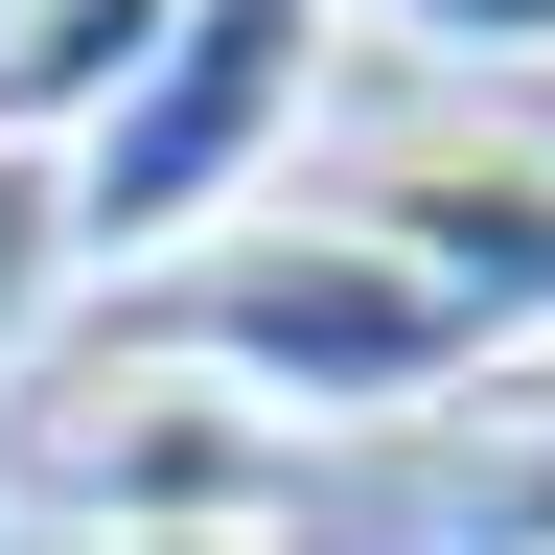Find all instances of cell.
I'll return each mask as SVG.
<instances>
[{
  "label": "cell",
  "instance_id": "cell-7",
  "mask_svg": "<svg viewBox=\"0 0 555 555\" xmlns=\"http://www.w3.org/2000/svg\"><path fill=\"white\" fill-rule=\"evenodd\" d=\"M69 555H301V532H69Z\"/></svg>",
  "mask_w": 555,
  "mask_h": 555
},
{
  "label": "cell",
  "instance_id": "cell-1",
  "mask_svg": "<svg viewBox=\"0 0 555 555\" xmlns=\"http://www.w3.org/2000/svg\"><path fill=\"white\" fill-rule=\"evenodd\" d=\"M116 347L185 371V393H232L255 440H393V416H440V393L486 371V347L347 232V208H255V232L163 255V278L116 301Z\"/></svg>",
  "mask_w": 555,
  "mask_h": 555
},
{
  "label": "cell",
  "instance_id": "cell-4",
  "mask_svg": "<svg viewBox=\"0 0 555 555\" xmlns=\"http://www.w3.org/2000/svg\"><path fill=\"white\" fill-rule=\"evenodd\" d=\"M24 463L69 486V532H278V463H301V440H255L232 393H185V371H139V347H116Z\"/></svg>",
  "mask_w": 555,
  "mask_h": 555
},
{
  "label": "cell",
  "instance_id": "cell-3",
  "mask_svg": "<svg viewBox=\"0 0 555 555\" xmlns=\"http://www.w3.org/2000/svg\"><path fill=\"white\" fill-rule=\"evenodd\" d=\"M347 232H371L416 301L486 347V371H555V139H509V116H416V139L347 163Z\"/></svg>",
  "mask_w": 555,
  "mask_h": 555
},
{
  "label": "cell",
  "instance_id": "cell-2",
  "mask_svg": "<svg viewBox=\"0 0 555 555\" xmlns=\"http://www.w3.org/2000/svg\"><path fill=\"white\" fill-rule=\"evenodd\" d=\"M324 24H347V0H185L163 69L69 139V255H93L116 301H139L163 255L255 232V185L301 163V116H324Z\"/></svg>",
  "mask_w": 555,
  "mask_h": 555
},
{
  "label": "cell",
  "instance_id": "cell-6",
  "mask_svg": "<svg viewBox=\"0 0 555 555\" xmlns=\"http://www.w3.org/2000/svg\"><path fill=\"white\" fill-rule=\"evenodd\" d=\"M93 301V255H69V139H0V371Z\"/></svg>",
  "mask_w": 555,
  "mask_h": 555
},
{
  "label": "cell",
  "instance_id": "cell-5",
  "mask_svg": "<svg viewBox=\"0 0 555 555\" xmlns=\"http://www.w3.org/2000/svg\"><path fill=\"white\" fill-rule=\"evenodd\" d=\"M185 0H0V139H93L139 69H163Z\"/></svg>",
  "mask_w": 555,
  "mask_h": 555
},
{
  "label": "cell",
  "instance_id": "cell-8",
  "mask_svg": "<svg viewBox=\"0 0 555 555\" xmlns=\"http://www.w3.org/2000/svg\"><path fill=\"white\" fill-rule=\"evenodd\" d=\"M0 486H24V440H0Z\"/></svg>",
  "mask_w": 555,
  "mask_h": 555
}]
</instances>
